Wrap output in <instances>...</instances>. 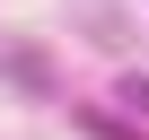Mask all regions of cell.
Instances as JSON below:
<instances>
[{"label": "cell", "mask_w": 149, "mask_h": 140, "mask_svg": "<svg viewBox=\"0 0 149 140\" xmlns=\"http://www.w3.org/2000/svg\"><path fill=\"white\" fill-rule=\"evenodd\" d=\"M123 105H132V114H149V79H123Z\"/></svg>", "instance_id": "6da1fadb"}]
</instances>
